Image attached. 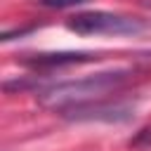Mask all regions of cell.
Listing matches in <instances>:
<instances>
[{
    "instance_id": "obj_2",
    "label": "cell",
    "mask_w": 151,
    "mask_h": 151,
    "mask_svg": "<svg viewBox=\"0 0 151 151\" xmlns=\"http://www.w3.org/2000/svg\"><path fill=\"white\" fill-rule=\"evenodd\" d=\"M92 54H83V52H68V54H35L33 59H28V66L35 68H45V66H64V64H80V61H90Z\"/></svg>"
},
{
    "instance_id": "obj_3",
    "label": "cell",
    "mask_w": 151,
    "mask_h": 151,
    "mask_svg": "<svg viewBox=\"0 0 151 151\" xmlns=\"http://www.w3.org/2000/svg\"><path fill=\"white\" fill-rule=\"evenodd\" d=\"M42 7H73V5H83L87 0H38Z\"/></svg>"
},
{
    "instance_id": "obj_1",
    "label": "cell",
    "mask_w": 151,
    "mask_h": 151,
    "mask_svg": "<svg viewBox=\"0 0 151 151\" xmlns=\"http://www.w3.org/2000/svg\"><path fill=\"white\" fill-rule=\"evenodd\" d=\"M66 26L78 35H134L146 28V21L139 17L94 9V12H80L71 17Z\"/></svg>"
}]
</instances>
